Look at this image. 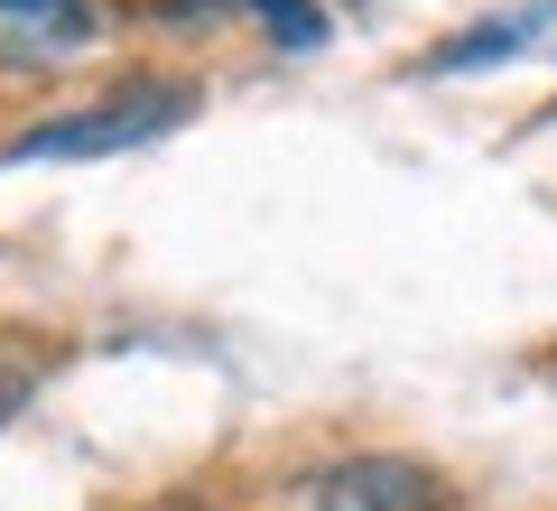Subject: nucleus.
<instances>
[{"label": "nucleus", "mask_w": 557, "mask_h": 511, "mask_svg": "<svg viewBox=\"0 0 557 511\" xmlns=\"http://www.w3.org/2000/svg\"><path fill=\"white\" fill-rule=\"evenodd\" d=\"M196 112V84H121V94L84 102V112H57L38 131H20L0 149V168H28V158H112V149H149L177 121Z\"/></svg>", "instance_id": "obj_1"}, {"label": "nucleus", "mask_w": 557, "mask_h": 511, "mask_svg": "<svg viewBox=\"0 0 557 511\" xmlns=\"http://www.w3.org/2000/svg\"><path fill=\"white\" fill-rule=\"evenodd\" d=\"M307 502L317 511H446L437 465H418V455H344V465H317L307 474Z\"/></svg>", "instance_id": "obj_2"}, {"label": "nucleus", "mask_w": 557, "mask_h": 511, "mask_svg": "<svg viewBox=\"0 0 557 511\" xmlns=\"http://www.w3.org/2000/svg\"><path fill=\"white\" fill-rule=\"evenodd\" d=\"M557 20V0H530V10H502V20H483L474 38H446L437 57H428V75H474V65L511 57V47H539V28Z\"/></svg>", "instance_id": "obj_3"}, {"label": "nucleus", "mask_w": 557, "mask_h": 511, "mask_svg": "<svg viewBox=\"0 0 557 511\" xmlns=\"http://www.w3.org/2000/svg\"><path fill=\"white\" fill-rule=\"evenodd\" d=\"M0 20L28 47H84L94 38V0H0Z\"/></svg>", "instance_id": "obj_4"}, {"label": "nucleus", "mask_w": 557, "mask_h": 511, "mask_svg": "<svg viewBox=\"0 0 557 511\" xmlns=\"http://www.w3.org/2000/svg\"><path fill=\"white\" fill-rule=\"evenodd\" d=\"M242 10H251V20L270 28L278 47H325V38H335V28H325V10H317V0H242Z\"/></svg>", "instance_id": "obj_5"}, {"label": "nucleus", "mask_w": 557, "mask_h": 511, "mask_svg": "<svg viewBox=\"0 0 557 511\" xmlns=\"http://www.w3.org/2000/svg\"><path fill=\"white\" fill-rule=\"evenodd\" d=\"M242 0H139V20L149 28H205V20H233Z\"/></svg>", "instance_id": "obj_6"}, {"label": "nucleus", "mask_w": 557, "mask_h": 511, "mask_svg": "<svg viewBox=\"0 0 557 511\" xmlns=\"http://www.w3.org/2000/svg\"><path fill=\"white\" fill-rule=\"evenodd\" d=\"M0 410H10V381H0Z\"/></svg>", "instance_id": "obj_7"}]
</instances>
